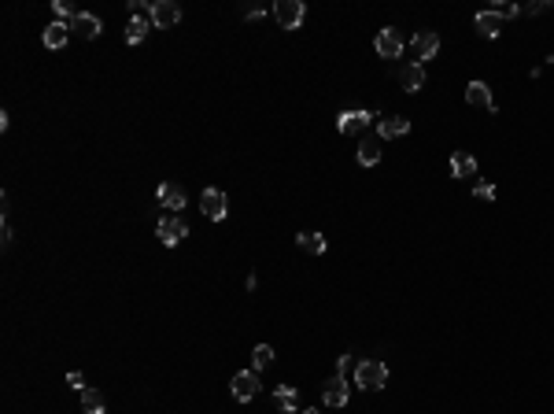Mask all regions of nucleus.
<instances>
[{"instance_id": "1", "label": "nucleus", "mask_w": 554, "mask_h": 414, "mask_svg": "<svg viewBox=\"0 0 554 414\" xmlns=\"http://www.w3.org/2000/svg\"><path fill=\"white\" fill-rule=\"evenodd\" d=\"M355 385L374 392V388H385L388 385V366L381 363V359H366V363L355 366Z\"/></svg>"}, {"instance_id": "2", "label": "nucleus", "mask_w": 554, "mask_h": 414, "mask_svg": "<svg viewBox=\"0 0 554 414\" xmlns=\"http://www.w3.org/2000/svg\"><path fill=\"white\" fill-rule=\"evenodd\" d=\"M229 392H233V399H237V403L255 399V392H259V370H240V374H233Z\"/></svg>"}, {"instance_id": "3", "label": "nucleus", "mask_w": 554, "mask_h": 414, "mask_svg": "<svg viewBox=\"0 0 554 414\" xmlns=\"http://www.w3.org/2000/svg\"><path fill=\"white\" fill-rule=\"evenodd\" d=\"M155 233H159V241H163L166 248H174V244H181V241L189 237V226H185V218H178V215H166V218H159Z\"/></svg>"}, {"instance_id": "4", "label": "nucleus", "mask_w": 554, "mask_h": 414, "mask_svg": "<svg viewBox=\"0 0 554 414\" xmlns=\"http://www.w3.org/2000/svg\"><path fill=\"white\" fill-rule=\"evenodd\" d=\"M200 211L211 218V222H222L226 218V211H229V200L222 189H204V196H200Z\"/></svg>"}, {"instance_id": "5", "label": "nucleus", "mask_w": 554, "mask_h": 414, "mask_svg": "<svg viewBox=\"0 0 554 414\" xmlns=\"http://www.w3.org/2000/svg\"><path fill=\"white\" fill-rule=\"evenodd\" d=\"M274 15L285 30H296L303 23V0H277L274 4Z\"/></svg>"}, {"instance_id": "6", "label": "nucleus", "mask_w": 554, "mask_h": 414, "mask_svg": "<svg viewBox=\"0 0 554 414\" xmlns=\"http://www.w3.org/2000/svg\"><path fill=\"white\" fill-rule=\"evenodd\" d=\"M148 15H152V23H155L159 30H170V26L181 23V8L174 4V0H155Z\"/></svg>"}, {"instance_id": "7", "label": "nucleus", "mask_w": 554, "mask_h": 414, "mask_svg": "<svg viewBox=\"0 0 554 414\" xmlns=\"http://www.w3.org/2000/svg\"><path fill=\"white\" fill-rule=\"evenodd\" d=\"M377 56H385V59H399L403 56V37H399V30H377Z\"/></svg>"}, {"instance_id": "8", "label": "nucleus", "mask_w": 554, "mask_h": 414, "mask_svg": "<svg viewBox=\"0 0 554 414\" xmlns=\"http://www.w3.org/2000/svg\"><path fill=\"white\" fill-rule=\"evenodd\" d=\"M374 119H377L374 111H344L336 119V130L340 133H362L366 126H374Z\"/></svg>"}, {"instance_id": "9", "label": "nucleus", "mask_w": 554, "mask_h": 414, "mask_svg": "<svg viewBox=\"0 0 554 414\" xmlns=\"http://www.w3.org/2000/svg\"><path fill=\"white\" fill-rule=\"evenodd\" d=\"M322 399H325V407H347V377H329L325 385H322Z\"/></svg>"}, {"instance_id": "10", "label": "nucleus", "mask_w": 554, "mask_h": 414, "mask_svg": "<svg viewBox=\"0 0 554 414\" xmlns=\"http://www.w3.org/2000/svg\"><path fill=\"white\" fill-rule=\"evenodd\" d=\"M67 26H70V34H82L85 41H97L100 37V19L89 15V12H78Z\"/></svg>"}, {"instance_id": "11", "label": "nucleus", "mask_w": 554, "mask_h": 414, "mask_svg": "<svg viewBox=\"0 0 554 414\" xmlns=\"http://www.w3.org/2000/svg\"><path fill=\"white\" fill-rule=\"evenodd\" d=\"M466 104H470V108L495 111V97H492V89H488L484 82H470V86H466Z\"/></svg>"}, {"instance_id": "12", "label": "nucleus", "mask_w": 554, "mask_h": 414, "mask_svg": "<svg viewBox=\"0 0 554 414\" xmlns=\"http://www.w3.org/2000/svg\"><path fill=\"white\" fill-rule=\"evenodd\" d=\"M159 204H163V207L170 211V215H178V211L185 207V189L163 182V185H159Z\"/></svg>"}, {"instance_id": "13", "label": "nucleus", "mask_w": 554, "mask_h": 414, "mask_svg": "<svg viewBox=\"0 0 554 414\" xmlns=\"http://www.w3.org/2000/svg\"><path fill=\"white\" fill-rule=\"evenodd\" d=\"M436 52H440V37H436L432 30H421V34L414 37V56H418V63L432 59Z\"/></svg>"}, {"instance_id": "14", "label": "nucleus", "mask_w": 554, "mask_h": 414, "mask_svg": "<svg viewBox=\"0 0 554 414\" xmlns=\"http://www.w3.org/2000/svg\"><path fill=\"white\" fill-rule=\"evenodd\" d=\"M403 133H410V119L392 115V119H381V122H377V137H381V141H392V137H403Z\"/></svg>"}, {"instance_id": "15", "label": "nucleus", "mask_w": 554, "mask_h": 414, "mask_svg": "<svg viewBox=\"0 0 554 414\" xmlns=\"http://www.w3.org/2000/svg\"><path fill=\"white\" fill-rule=\"evenodd\" d=\"M425 78H429V74H425V63H407L403 74H399V82H403V89H407V93H418L425 86Z\"/></svg>"}, {"instance_id": "16", "label": "nucleus", "mask_w": 554, "mask_h": 414, "mask_svg": "<svg viewBox=\"0 0 554 414\" xmlns=\"http://www.w3.org/2000/svg\"><path fill=\"white\" fill-rule=\"evenodd\" d=\"M473 26H477V34L481 37H499V30H503V19H499L495 12H481L473 19Z\"/></svg>"}, {"instance_id": "17", "label": "nucleus", "mask_w": 554, "mask_h": 414, "mask_svg": "<svg viewBox=\"0 0 554 414\" xmlns=\"http://www.w3.org/2000/svg\"><path fill=\"white\" fill-rule=\"evenodd\" d=\"M67 37H70V26H67V23H52L45 34H41L45 48H63V45H67Z\"/></svg>"}, {"instance_id": "18", "label": "nucleus", "mask_w": 554, "mask_h": 414, "mask_svg": "<svg viewBox=\"0 0 554 414\" xmlns=\"http://www.w3.org/2000/svg\"><path fill=\"white\" fill-rule=\"evenodd\" d=\"M451 174L455 178H473L477 174V159L470 152H455L451 156Z\"/></svg>"}, {"instance_id": "19", "label": "nucleus", "mask_w": 554, "mask_h": 414, "mask_svg": "<svg viewBox=\"0 0 554 414\" xmlns=\"http://www.w3.org/2000/svg\"><path fill=\"white\" fill-rule=\"evenodd\" d=\"M359 163H362V167H377V163H381V144H377V137H366V141L359 144Z\"/></svg>"}, {"instance_id": "20", "label": "nucleus", "mask_w": 554, "mask_h": 414, "mask_svg": "<svg viewBox=\"0 0 554 414\" xmlns=\"http://www.w3.org/2000/svg\"><path fill=\"white\" fill-rule=\"evenodd\" d=\"M300 248L307 252V256H325V237L322 233H300Z\"/></svg>"}, {"instance_id": "21", "label": "nucleus", "mask_w": 554, "mask_h": 414, "mask_svg": "<svg viewBox=\"0 0 554 414\" xmlns=\"http://www.w3.org/2000/svg\"><path fill=\"white\" fill-rule=\"evenodd\" d=\"M144 34H148V19H144V15H133L130 23H126V41H130V45H141Z\"/></svg>"}, {"instance_id": "22", "label": "nucleus", "mask_w": 554, "mask_h": 414, "mask_svg": "<svg viewBox=\"0 0 554 414\" xmlns=\"http://www.w3.org/2000/svg\"><path fill=\"white\" fill-rule=\"evenodd\" d=\"M274 403H277L281 411L296 414V388H292V385H277V392H274Z\"/></svg>"}, {"instance_id": "23", "label": "nucleus", "mask_w": 554, "mask_h": 414, "mask_svg": "<svg viewBox=\"0 0 554 414\" xmlns=\"http://www.w3.org/2000/svg\"><path fill=\"white\" fill-rule=\"evenodd\" d=\"M82 411L85 414H104V396L97 388H85L82 392Z\"/></svg>"}, {"instance_id": "24", "label": "nucleus", "mask_w": 554, "mask_h": 414, "mask_svg": "<svg viewBox=\"0 0 554 414\" xmlns=\"http://www.w3.org/2000/svg\"><path fill=\"white\" fill-rule=\"evenodd\" d=\"M251 363H255V370H266V366L274 363V348H270V344H259V348L251 352Z\"/></svg>"}, {"instance_id": "25", "label": "nucleus", "mask_w": 554, "mask_h": 414, "mask_svg": "<svg viewBox=\"0 0 554 414\" xmlns=\"http://www.w3.org/2000/svg\"><path fill=\"white\" fill-rule=\"evenodd\" d=\"M492 12H495L499 19H517V15H521V8H517V4H495Z\"/></svg>"}, {"instance_id": "26", "label": "nucleus", "mask_w": 554, "mask_h": 414, "mask_svg": "<svg viewBox=\"0 0 554 414\" xmlns=\"http://www.w3.org/2000/svg\"><path fill=\"white\" fill-rule=\"evenodd\" d=\"M473 196H477V200H495V185H492V182H481V185L473 189Z\"/></svg>"}, {"instance_id": "27", "label": "nucleus", "mask_w": 554, "mask_h": 414, "mask_svg": "<svg viewBox=\"0 0 554 414\" xmlns=\"http://www.w3.org/2000/svg\"><path fill=\"white\" fill-rule=\"evenodd\" d=\"M52 8H56V12H59L63 19H67V23H70V19H74V15H78V12H74V8L67 4V0H52Z\"/></svg>"}, {"instance_id": "28", "label": "nucleus", "mask_w": 554, "mask_h": 414, "mask_svg": "<svg viewBox=\"0 0 554 414\" xmlns=\"http://www.w3.org/2000/svg\"><path fill=\"white\" fill-rule=\"evenodd\" d=\"M67 385H70V388H78V392H85V388H89V385H85V377L78 374V370H74V374H67Z\"/></svg>"}, {"instance_id": "29", "label": "nucleus", "mask_w": 554, "mask_h": 414, "mask_svg": "<svg viewBox=\"0 0 554 414\" xmlns=\"http://www.w3.org/2000/svg\"><path fill=\"white\" fill-rule=\"evenodd\" d=\"M547 8H551L547 0H536V4H528V8H525V15H539V12H547Z\"/></svg>"}, {"instance_id": "30", "label": "nucleus", "mask_w": 554, "mask_h": 414, "mask_svg": "<svg viewBox=\"0 0 554 414\" xmlns=\"http://www.w3.org/2000/svg\"><path fill=\"white\" fill-rule=\"evenodd\" d=\"M347 366H351V355H340V363H336V370H340V377H347Z\"/></svg>"}, {"instance_id": "31", "label": "nucleus", "mask_w": 554, "mask_h": 414, "mask_svg": "<svg viewBox=\"0 0 554 414\" xmlns=\"http://www.w3.org/2000/svg\"><path fill=\"white\" fill-rule=\"evenodd\" d=\"M300 414H318V411H314V407H307V411H300Z\"/></svg>"}]
</instances>
